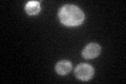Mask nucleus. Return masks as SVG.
I'll use <instances>...</instances> for the list:
<instances>
[{
    "label": "nucleus",
    "mask_w": 126,
    "mask_h": 84,
    "mask_svg": "<svg viewBox=\"0 0 126 84\" xmlns=\"http://www.w3.org/2000/svg\"><path fill=\"white\" fill-rule=\"evenodd\" d=\"M101 53V46L98 43H89L82 50V56L84 59H94Z\"/></svg>",
    "instance_id": "nucleus-3"
},
{
    "label": "nucleus",
    "mask_w": 126,
    "mask_h": 84,
    "mask_svg": "<svg viewBox=\"0 0 126 84\" xmlns=\"http://www.w3.org/2000/svg\"><path fill=\"white\" fill-rule=\"evenodd\" d=\"M59 19L65 26H78L84 21V13L81 9L73 4H66L59 11Z\"/></svg>",
    "instance_id": "nucleus-1"
},
{
    "label": "nucleus",
    "mask_w": 126,
    "mask_h": 84,
    "mask_svg": "<svg viewBox=\"0 0 126 84\" xmlns=\"http://www.w3.org/2000/svg\"><path fill=\"white\" fill-rule=\"evenodd\" d=\"M94 70L93 68V66H90L85 63H81L79 64L76 68H75V76L82 80V81H88L94 77Z\"/></svg>",
    "instance_id": "nucleus-2"
},
{
    "label": "nucleus",
    "mask_w": 126,
    "mask_h": 84,
    "mask_svg": "<svg viewBox=\"0 0 126 84\" xmlns=\"http://www.w3.org/2000/svg\"><path fill=\"white\" fill-rule=\"evenodd\" d=\"M72 62L67 61V60H62V61H59L56 64V71L59 75L65 76L72 70Z\"/></svg>",
    "instance_id": "nucleus-4"
},
{
    "label": "nucleus",
    "mask_w": 126,
    "mask_h": 84,
    "mask_svg": "<svg viewBox=\"0 0 126 84\" xmlns=\"http://www.w3.org/2000/svg\"><path fill=\"white\" fill-rule=\"evenodd\" d=\"M25 11L30 16H35L40 12V3L38 1H30L25 4Z\"/></svg>",
    "instance_id": "nucleus-5"
}]
</instances>
